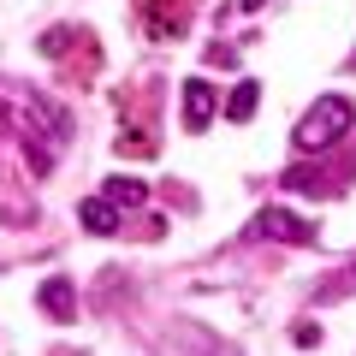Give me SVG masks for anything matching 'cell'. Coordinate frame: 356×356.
I'll list each match as a JSON object with an SVG mask.
<instances>
[{
    "mask_svg": "<svg viewBox=\"0 0 356 356\" xmlns=\"http://www.w3.org/2000/svg\"><path fill=\"white\" fill-rule=\"evenodd\" d=\"M350 125H356V107L344 102V95H321V102L297 119L291 143H297L303 154H309V149L321 154V149H332V143H344V131H350Z\"/></svg>",
    "mask_w": 356,
    "mask_h": 356,
    "instance_id": "obj_1",
    "label": "cell"
},
{
    "mask_svg": "<svg viewBox=\"0 0 356 356\" xmlns=\"http://www.w3.org/2000/svg\"><path fill=\"white\" fill-rule=\"evenodd\" d=\"M255 232L261 238H280V243H315V220H297L291 208H261Z\"/></svg>",
    "mask_w": 356,
    "mask_h": 356,
    "instance_id": "obj_2",
    "label": "cell"
},
{
    "mask_svg": "<svg viewBox=\"0 0 356 356\" xmlns=\"http://www.w3.org/2000/svg\"><path fill=\"white\" fill-rule=\"evenodd\" d=\"M214 83H208V77H191V83H184V125L191 131H208L214 125Z\"/></svg>",
    "mask_w": 356,
    "mask_h": 356,
    "instance_id": "obj_3",
    "label": "cell"
},
{
    "mask_svg": "<svg viewBox=\"0 0 356 356\" xmlns=\"http://www.w3.org/2000/svg\"><path fill=\"white\" fill-rule=\"evenodd\" d=\"M77 220H83V226L95 232V238H107V232H119V214H113V202H107V196H89V202L77 208Z\"/></svg>",
    "mask_w": 356,
    "mask_h": 356,
    "instance_id": "obj_4",
    "label": "cell"
},
{
    "mask_svg": "<svg viewBox=\"0 0 356 356\" xmlns=\"http://www.w3.org/2000/svg\"><path fill=\"white\" fill-rule=\"evenodd\" d=\"M42 309H48L54 321H72L77 309H72V280H48L42 285Z\"/></svg>",
    "mask_w": 356,
    "mask_h": 356,
    "instance_id": "obj_5",
    "label": "cell"
},
{
    "mask_svg": "<svg viewBox=\"0 0 356 356\" xmlns=\"http://www.w3.org/2000/svg\"><path fill=\"white\" fill-rule=\"evenodd\" d=\"M255 102H261V89H255V77H243V83L232 89V102H226V119H232V125H243V119L255 113Z\"/></svg>",
    "mask_w": 356,
    "mask_h": 356,
    "instance_id": "obj_6",
    "label": "cell"
},
{
    "mask_svg": "<svg viewBox=\"0 0 356 356\" xmlns=\"http://www.w3.org/2000/svg\"><path fill=\"white\" fill-rule=\"evenodd\" d=\"M143 196L149 191H143L137 178H107V202H143Z\"/></svg>",
    "mask_w": 356,
    "mask_h": 356,
    "instance_id": "obj_7",
    "label": "cell"
}]
</instances>
